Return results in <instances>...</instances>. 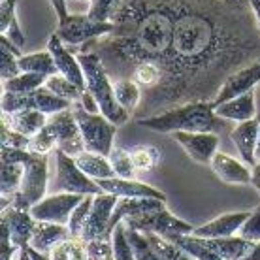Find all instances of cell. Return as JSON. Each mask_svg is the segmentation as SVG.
I'll return each mask as SVG.
<instances>
[{
    "label": "cell",
    "mask_w": 260,
    "mask_h": 260,
    "mask_svg": "<svg viewBox=\"0 0 260 260\" xmlns=\"http://www.w3.org/2000/svg\"><path fill=\"white\" fill-rule=\"evenodd\" d=\"M83 196L85 194H74V192H55L51 196H44L38 204L30 208V213L36 221L68 224L74 209L83 200Z\"/></svg>",
    "instance_id": "4fadbf2b"
},
{
    "label": "cell",
    "mask_w": 260,
    "mask_h": 260,
    "mask_svg": "<svg viewBox=\"0 0 260 260\" xmlns=\"http://www.w3.org/2000/svg\"><path fill=\"white\" fill-rule=\"evenodd\" d=\"M126 236H128V241L132 249H134V254H136V260H164L160 254L156 253L155 247L149 243L147 236L143 232H138V230H132V228L126 226Z\"/></svg>",
    "instance_id": "8d00e7d4"
},
{
    "label": "cell",
    "mask_w": 260,
    "mask_h": 260,
    "mask_svg": "<svg viewBox=\"0 0 260 260\" xmlns=\"http://www.w3.org/2000/svg\"><path fill=\"white\" fill-rule=\"evenodd\" d=\"M249 4L253 8L254 17H256V25H258V30H260V0H249Z\"/></svg>",
    "instance_id": "f907efd6"
},
{
    "label": "cell",
    "mask_w": 260,
    "mask_h": 260,
    "mask_svg": "<svg viewBox=\"0 0 260 260\" xmlns=\"http://www.w3.org/2000/svg\"><path fill=\"white\" fill-rule=\"evenodd\" d=\"M92 200H94V194H85L83 200L78 204V208L74 209V213H72V217H70V222H68L70 234L74 236V238H79V236H81L85 221H87V217L91 213Z\"/></svg>",
    "instance_id": "f35d334b"
},
{
    "label": "cell",
    "mask_w": 260,
    "mask_h": 260,
    "mask_svg": "<svg viewBox=\"0 0 260 260\" xmlns=\"http://www.w3.org/2000/svg\"><path fill=\"white\" fill-rule=\"evenodd\" d=\"M238 236L245 238V240L258 243L260 241V206L254 211H251V215L247 217V221L243 222V226L240 228Z\"/></svg>",
    "instance_id": "b9f144b4"
},
{
    "label": "cell",
    "mask_w": 260,
    "mask_h": 260,
    "mask_svg": "<svg viewBox=\"0 0 260 260\" xmlns=\"http://www.w3.org/2000/svg\"><path fill=\"white\" fill-rule=\"evenodd\" d=\"M117 200L119 196L110 194V192L94 194L91 213L87 217L83 230H81V236H79L81 240H85L87 243L94 240H111L110 221L111 215H113V209L117 206Z\"/></svg>",
    "instance_id": "7c38bea8"
},
{
    "label": "cell",
    "mask_w": 260,
    "mask_h": 260,
    "mask_svg": "<svg viewBox=\"0 0 260 260\" xmlns=\"http://www.w3.org/2000/svg\"><path fill=\"white\" fill-rule=\"evenodd\" d=\"M172 136L194 162L204 166H209L219 151V134L215 132H174Z\"/></svg>",
    "instance_id": "5bb4252c"
},
{
    "label": "cell",
    "mask_w": 260,
    "mask_h": 260,
    "mask_svg": "<svg viewBox=\"0 0 260 260\" xmlns=\"http://www.w3.org/2000/svg\"><path fill=\"white\" fill-rule=\"evenodd\" d=\"M47 119H49V115L38 110H21L12 111V113L2 111V123L28 138L36 136L40 130L46 126Z\"/></svg>",
    "instance_id": "603a6c76"
},
{
    "label": "cell",
    "mask_w": 260,
    "mask_h": 260,
    "mask_svg": "<svg viewBox=\"0 0 260 260\" xmlns=\"http://www.w3.org/2000/svg\"><path fill=\"white\" fill-rule=\"evenodd\" d=\"M15 8H17L15 0H2L0 2V34L4 32L8 26H10V23L17 17Z\"/></svg>",
    "instance_id": "ee69618b"
},
{
    "label": "cell",
    "mask_w": 260,
    "mask_h": 260,
    "mask_svg": "<svg viewBox=\"0 0 260 260\" xmlns=\"http://www.w3.org/2000/svg\"><path fill=\"white\" fill-rule=\"evenodd\" d=\"M258 83H260V60H256V62H251V64L240 68L232 76H228L226 81L222 83L221 91L217 92V96H215L213 106L217 108V106L224 104V102L240 96L243 92L253 91Z\"/></svg>",
    "instance_id": "9a60e30c"
},
{
    "label": "cell",
    "mask_w": 260,
    "mask_h": 260,
    "mask_svg": "<svg viewBox=\"0 0 260 260\" xmlns=\"http://www.w3.org/2000/svg\"><path fill=\"white\" fill-rule=\"evenodd\" d=\"M51 2L53 10L57 13L59 21H62L64 17H68V10H66V0H49Z\"/></svg>",
    "instance_id": "bcb514c9"
},
{
    "label": "cell",
    "mask_w": 260,
    "mask_h": 260,
    "mask_svg": "<svg viewBox=\"0 0 260 260\" xmlns=\"http://www.w3.org/2000/svg\"><path fill=\"white\" fill-rule=\"evenodd\" d=\"M76 162L85 174L89 177H92L94 181L98 179H110V177H117L115 170L110 162V156H104L100 153H92V151H81L79 155L74 156Z\"/></svg>",
    "instance_id": "4316f807"
},
{
    "label": "cell",
    "mask_w": 260,
    "mask_h": 260,
    "mask_svg": "<svg viewBox=\"0 0 260 260\" xmlns=\"http://www.w3.org/2000/svg\"><path fill=\"white\" fill-rule=\"evenodd\" d=\"M110 162L115 170L117 177L124 179H136L138 170L134 166V158H132V151L128 147H113L110 153Z\"/></svg>",
    "instance_id": "836d02e7"
},
{
    "label": "cell",
    "mask_w": 260,
    "mask_h": 260,
    "mask_svg": "<svg viewBox=\"0 0 260 260\" xmlns=\"http://www.w3.org/2000/svg\"><path fill=\"white\" fill-rule=\"evenodd\" d=\"M19 66L23 72H36V74H44L47 78L53 76V74H59L55 57H53V53L49 49L23 55V57H19Z\"/></svg>",
    "instance_id": "f1b7e54d"
},
{
    "label": "cell",
    "mask_w": 260,
    "mask_h": 260,
    "mask_svg": "<svg viewBox=\"0 0 260 260\" xmlns=\"http://www.w3.org/2000/svg\"><path fill=\"white\" fill-rule=\"evenodd\" d=\"M47 49L53 53L55 57V62H57V68H59V74H62L64 78H68L70 81L78 85L79 89H87V81H85V72L83 66L79 62L78 55L66 47V44L57 36V32H53L49 36V42H47Z\"/></svg>",
    "instance_id": "2e32d148"
},
{
    "label": "cell",
    "mask_w": 260,
    "mask_h": 260,
    "mask_svg": "<svg viewBox=\"0 0 260 260\" xmlns=\"http://www.w3.org/2000/svg\"><path fill=\"white\" fill-rule=\"evenodd\" d=\"M251 211H236V213H224L219 215L217 219L206 222L202 226H196L192 230V236L196 238H228L236 236L243 226V222L247 221Z\"/></svg>",
    "instance_id": "44dd1931"
},
{
    "label": "cell",
    "mask_w": 260,
    "mask_h": 260,
    "mask_svg": "<svg viewBox=\"0 0 260 260\" xmlns=\"http://www.w3.org/2000/svg\"><path fill=\"white\" fill-rule=\"evenodd\" d=\"M89 260H115L111 240H94L87 243Z\"/></svg>",
    "instance_id": "7bdbcfd3"
},
{
    "label": "cell",
    "mask_w": 260,
    "mask_h": 260,
    "mask_svg": "<svg viewBox=\"0 0 260 260\" xmlns=\"http://www.w3.org/2000/svg\"><path fill=\"white\" fill-rule=\"evenodd\" d=\"M219 117H224L228 121H236V123H243L249 119H254L256 113V102H254V91L243 92L240 96L228 100L224 104L215 108Z\"/></svg>",
    "instance_id": "d4e9b609"
},
{
    "label": "cell",
    "mask_w": 260,
    "mask_h": 260,
    "mask_svg": "<svg viewBox=\"0 0 260 260\" xmlns=\"http://www.w3.org/2000/svg\"><path fill=\"white\" fill-rule=\"evenodd\" d=\"M51 260H89V249L87 241L81 238L70 236L68 240L57 243L55 247L47 253Z\"/></svg>",
    "instance_id": "f546056e"
},
{
    "label": "cell",
    "mask_w": 260,
    "mask_h": 260,
    "mask_svg": "<svg viewBox=\"0 0 260 260\" xmlns=\"http://www.w3.org/2000/svg\"><path fill=\"white\" fill-rule=\"evenodd\" d=\"M111 30H113V23L92 21L87 13H76V15L68 13V17L59 21V26H57L55 32L66 46L81 47L91 40L110 34Z\"/></svg>",
    "instance_id": "9c48e42d"
},
{
    "label": "cell",
    "mask_w": 260,
    "mask_h": 260,
    "mask_svg": "<svg viewBox=\"0 0 260 260\" xmlns=\"http://www.w3.org/2000/svg\"><path fill=\"white\" fill-rule=\"evenodd\" d=\"M98 185L104 192L115 194L119 198H158L166 202V194L158 189L151 187L147 183L136 179H124V177H110V179H98Z\"/></svg>",
    "instance_id": "e0dca14e"
},
{
    "label": "cell",
    "mask_w": 260,
    "mask_h": 260,
    "mask_svg": "<svg viewBox=\"0 0 260 260\" xmlns=\"http://www.w3.org/2000/svg\"><path fill=\"white\" fill-rule=\"evenodd\" d=\"M113 91H115V98H117L119 104L123 106L130 115H134V111L142 104V98H143L142 87L136 81H132V79L121 78V79H113Z\"/></svg>",
    "instance_id": "83f0119b"
},
{
    "label": "cell",
    "mask_w": 260,
    "mask_h": 260,
    "mask_svg": "<svg viewBox=\"0 0 260 260\" xmlns=\"http://www.w3.org/2000/svg\"><path fill=\"white\" fill-rule=\"evenodd\" d=\"M174 12L176 0H124L113 30L87 42L79 51L96 53L111 79L128 78L143 62H155L162 70L174 38Z\"/></svg>",
    "instance_id": "7a4b0ae2"
},
{
    "label": "cell",
    "mask_w": 260,
    "mask_h": 260,
    "mask_svg": "<svg viewBox=\"0 0 260 260\" xmlns=\"http://www.w3.org/2000/svg\"><path fill=\"white\" fill-rule=\"evenodd\" d=\"M2 222H6L10 228L13 243L19 249H25L30 245V238H32L34 226H36V219L28 209H17L13 206L2 209Z\"/></svg>",
    "instance_id": "ac0fdd59"
},
{
    "label": "cell",
    "mask_w": 260,
    "mask_h": 260,
    "mask_svg": "<svg viewBox=\"0 0 260 260\" xmlns=\"http://www.w3.org/2000/svg\"><path fill=\"white\" fill-rule=\"evenodd\" d=\"M78 59L83 66L87 91L91 92L94 100L98 102L100 113L106 115L117 126L128 123V119L132 115L117 102L115 91H113V79L110 78L102 59L94 51H78Z\"/></svg>",
    "instance_id": "5b68a950"
},
{
    "label": "cell",
    "mask_w": 260,
    "mask_h": 260,
    "mask_svg": "<svg viewBox=\"0 0 260 260\" xmlns=\"http://www.w3.org/2000/svg\"><path fill=\"white\" fill-rule=\"evenodd\" d=\"M72 111L76 115V121L79 124L81 136L85 142V149L92 153H100L104 156H110L113 151V140L117 134V124L111 123L110 119L102 113H91L81 106V102H74Z\"/></svg>",
    "instance_id": "8992f818"
},
{
    "label": "cell",
    "mask_w": 260,
    "mask_h": 260,
    "mask_svg": "<svg viewBox=\"0 0 260 260\" xmlns=\"http://www.w3.org/2000/svg\"><path fill=\"white\" fill-rule=\"evenodd\" d=\"M46 87L49 89V91L55 92L57 96L64 98V100H68V102H72V104H74V102H79L85 92L83 89H79L74 81L64 78L62 74H53V76H49L46 81Z\"/></svg>",
    "instance_id": "1f68e13d"
},
{
    "label": "cell",
    "mask_w": 260,
    "mask_h": 260,
    "mask_svg": "<svg viewBox=\"0 0 260 260\" xmlns=\"http://www.w3.org/2000/svg\"><path fill=\"white\" fill-rule=\"evenodd\" d=\"M251 185L260 192V160L253 166V177H251Z\"/></svg>",
    "instance_id": "7dc6e473"
},
{
    "label": "cell",
    "mask_w": 260,
    "mask_h": 260,
    "mask_svg": "<svg viewBox=\"0 0 260 260\" xmlns=\"http://www.w3.org/2000/svg\"><path fill=\"white\" fill-rule=\"evenodd\" d=\"M204 245H208L215 254L222 260H240L251 251L254 243L241 236H228V238H200Z\"/></svg>",
    "instance_id": "cb8c5ba5"
},
{
    "label": "cell",
    "mask_w": 260,
    "mask_h": 260,
    "mask_svg": "<svg viewBox=\"0 0 260 260\" xmlns=\"http://www.w3.org/2000/svg\"><path fill=\"white\" fill-rule=\"evenodd\" d=\"M258 119H249L243 123H238L230 130V140L234 142L236 149L240 153L241 160L253 168L256 160V143H258Z\"/></svg>",
    "instance_id": "d6986e66"
},
{
    "label": "cell",
    "mask_w": 260,
    "mask_h": 260,
    "mask_svg": "<svg viewBox=\"0 0 260 260\" xmlns=\"http://www.w3.org/2000/svg\"><path fill=\"white\" fill-rule=\"evenodd\" d=\"M25 249L28 251V254H30V258H32V260H51L49 256H47V254L38 253V251H36V249H32L30 245H28V247H25Z\"/></svg>",
    "instance_id": "681fc988"
},
{
    "label": "cell",
    "mask_w": 260,
    "mask_h": 260,
    "mask_svg": "<svg viewBox=\"0 0 260 260\" xmlns=\"http://www.w3.org/2000/svg\"><path fill=\"white\" fill-rule=\"evenodd\" d=\"M70 228L68 224H59V222L36 221L32 238H30V247L36 249L38 253L47 254L57 243L70 238Z\"/></svg>",
    "instance_id": "7402d4cb"
},
{
    "label": "cell",
    "mask_w": 260,
    "mask_h": 260,
    "mask_svg": "<svg viewBox=\"0 0 260 260\" xmlns=\"http://www.w3.org/2000/svg\"><path fill=\"white\" fill-rule=\"evenodd\" d=\"M240 260H260V241L258 243H254L253 247H251V251Z\"/></svg>",
    "instance_id": "c3c4849f"
},
{
    "label": "cell",
    "mask_w": 260,
    "mask_h": 260,
    "mask_svg": "<svg viewBox=\"0 0 260 260\" xmlns=\"http://www.w3.org/2000/svg\"><path fill=\"white\" fill-rule=\"evenodd\" d=\"M2 160L23 164L25 176H23V183H21V190L15 194L10 206L30 211L34 204H38L47 192V181H49L47 155L34 153L30 149H6V147H2Z\"/></svg>",
    "instance_id": "277c9868"
},
{
    "label": "cell",
    "mask_w": 260,
    "mask_h": 260,
    "mask_svg": "<svg viewBox=\"0 0 260 260\" xmlns=\"http://www.w3.org/2000/svg\"><path fill=\"white\" fill-rule=\"evenodd\" d=\"M232 2H249V0H232Z\"/></svg>",
    "instance_id": "f5cc1de1"
},
{
    "label": "cell",
    "mask_w": 260,
    "mask_h": 260,
    "mask_svg": "<svg viewBox=\"0 0 260 260\" xmlns=\"http://www.w3.org/2000/svg\"><path fill=\"white\" fill-rule=\"evenodd\" d=\"M211 170H213L217 177L222 183H230V185H251V177H253V170H249L245 162H240L238 158L217 151L211 160Z\"/></svg>",
    "instance_id": "ffe728a7"
},
{
    "label": "cell",
    "mask_w": 260,
    "mask_h": 260,
    "mask_svg": "<svg viewBox=\"0 0 260 260\" xmlns=\"http://www.w3.org/2000/svg\"><path fill=\"white\" fill-rule=\"evenodd\" d=\"M4 36H8V38L12 40L15 46H19L21 49L25 47V44H26V36H25V32H23V28H21V25H19V19L15 17V19L10 23V26H8L6 30H4Z\"/></svg>",
    "instance_id": "f6af8a7d"
},
{
    "label": "cell",
    "mask_w": 260,
    "mask_h": 260,
    "mask_svg": "<svg viewBox=\"0 0 260 260\" xmlns=\"http://www.w3.org/2000/svg\"><path fill=\"white\" fill-rule=\"evenodd\" d=\"M47 76L36 74V72H21L19 76L2 81V87L6 92H32L40 87H44Z\"/></svg>",
    "instance_id": "4dcf8cb0"
},
{
    "label": "cell",
    "mask_w": 260,
    "mask_h": 260,
    "mask_svg": "<svg viewBox=\"0 0 260 260\" xmlns=\"http://www.w3.org/2000/svg\"><path fill=\"white\" fill-rule=\"evenodd\" d=\"M111 243H113V256L115 260H136L134 249L130 245L128 236H126V224L119 222L113 234H111Z\"/></svg>",
    "instance_id": "74e56055"
},
{
    "label": "cell",
    "mask_w": 260,
    "mask_h": 260,
    "mask_svg": "<svg viewBox=\"0 0 260 260\" xmlns=\"http://www.w3.org/2000/svg\"><path fill=\"white\" fill-rule=\"evenodd\" d=\"M143 128L174 134V132H215L221 134L230 126V121L219 117L213 102H189L136 121Z\"/></svg>",
    "instance_id": "3957f363"
},
{
    "label": "cell",
    "mask_w": 260,
    "mask_h": 260,
    "mask_svg": "<svg viewBox=\"0 0 260 260\" xmlns=\"http://www.w3.org/2000/svg\"><path fill=\"white\" fill-rule=\"evenodd\" d=\"M25 176V168L21 162L2 160L0 164V196H2V209L8 208L15 194L21 190V183Z\"/></svg>",
    "instance_id": "484cf974"
},
{
    "label": "cell",
    "mask_w": 260,
    "mask_h": 260,
    "mask_svg": "<svg viewBox=\"0 0 260 260\" xmlns=\"http://www.w3.org/2000/svg\"><path fill=\"white\" fill-rule=\"evenodd\" d=\"M124 0H91V6L87 15L92 21H100V23H113L117 17L119 10L123 6Z\"/></svg>",
    "instance_id": "d590c367"
},
{
    "label": "cell",
    "mask_w": 260,
    "mask_h": 260,
    "mask_svg": "<svg viewBox=\"0 0 260 260\" xmlns=\"http://www.w3.org/2000/svg\"><path fill=\"white\" fill-rule=\"evenodd\" d=\"M147 236V240H149V243L155 247V251L160 256H162L164 260H196L192 254H189L185 249H181L179 245H176L174 241L166 240V238H162V236L158 234H145Z\"/></svg>",
    "instance_id": "e575fe53"
},
{
    "label": "cell",
    "mask_w": 260,
    "mask_h": 260,
    "mask_svg": "<svg viewBox=\"0 0 260 260\" xmlns=\"http://www.w3.org/2000/svg\"><path fill=\"white\" fill-rule=\"evenodd\" d=\"M46 124L57 142V149L64 151L66 155L70 156H76L81 151H85L83 136H81V130H79V124L72 108L49 115Z\"/></svg>",
    "instance_id": "8fae6325"
},
{
    "label": "cell",
    "mask_w": 260,
    "mask_h": 260,
    "mask_svg": "<svg viewBox=\"0 0 260 260\" xmlns=\"http://www.w3.org/2000/svg\"><path fill=\"white\" fill-rule=\"evenodd\" d=\"M55 162H57V176H55V192H74V194H100V189L92 177H89L79 168L76 158L66 155L64 151L55 149Z\"/></svg>",
    "instance_id": "52a82bcc"
},
{
    "label": "cell",
    "mask_w": 260,
    "mask_h": 260,
    "mask_svg": "<svg viewBox=\"0 0 260 260\" xmlns=\"http://www.w3.org/2000/svg\"><path fill=\"white\" fill-rule=\"evenodd\" d=\"M2 111H21V110H38L47 115H53L57 111L72 108V102L64 98L57 96L53 91H49L46 85L32 92H2Z\"/></svg>",
    "instance_id": "ba28073f"
},
{
    "label": "cell",
    "mask_w": 260,
    "mask_h": 260,
    "mask_svg": "<svg viewBox=\"0 0 260 260\" xmlns=\"http://www.w3.org/2000/svg\"><path fill=\"white\" fill-rule=\"evenodd\" d=\"M21 72L23 70L19 66V57L6 47H0V78H2V81H8V79L19 76Z\"/></svg>",
    "instance_id": "ab89813d"
},
{
    "label": "cell",
    "mask_w": 260,
    "mask_h": 260,
    "mask_svg": "<svg viewBox=\"0 0 260 260\" xmlns=\"http://www.w3.org/2000/svg\"><path fill=\"white\" fill-rule=\"evenodd\" d=\"M30 140L32 138L25 136V134H21V132L2 123V147H6V149H30Z\"/></svg>",
    "instance_id": "60d3db41"
},
{
    "label": "cell",
    "mask_w": 260,
    "mask_h": 260,
    "mask_svg": "<svg viewBox=\"0 0 260 260\" xmlns=\"http://www.w3.org/2000/svg\"><path fill=\"white\" fill-rule=\"evenodd\" d=\"M130 151H132L134 166L138 172H153L162 160V151L156 145H138V147H130Z\"/></svg>",
    "instance_id": "d6a6232c"
},
{
    "label": "cell",
    "mask_w": 260,
    "mask_h": 260,
    "mask_svg": "<svg viewBox=\"0 0 260 260\" xmlns=\"http://www.w3.org/2000/svg\"><path fill=\"white\" fill-rule=\"evenodd\" d=\"M258 119V126H260V113L256 115ZM256 160H260V130H258V143H256Z\"/></svg>",
    "instance_id": "816d5d0a"
},
{
    "label": "cell",
    "mask_w": 260,
    "mask_h": 260,
    "mask_svg": "<svg viewBox=\"0 0 260 260\" xmlns=\"http://www.w3.org/2000/svg\"><path fill=\"white\" fill-rule=\"evenodd\" d=\"M260 60V30L249 2L176 0L174 38L162 81L132 117L189 102H213L228 76Z\"/></svg>",
    "instance_id": "6da1fadb"
},
{
    "label": "cell",
    "mask_w": 260,
    "mask_h": 260,
    "mask_svg": "<svg viewBox=\"0 0 260 260\" xmlns=\"http://www.w3.org/2000/svg\"><path fill=\"white\" fill-rule=\"evenodd\" d=\"M124 224L132 230L143 232V234H158V236H170V234H192L194 226L187 221L177 219L174 213H170L166 206H160L156 209L145 211L142 215L130 217L124 221Z\"/></svg>",
    "instance_id": "30bf717a"
}]
</instances>
